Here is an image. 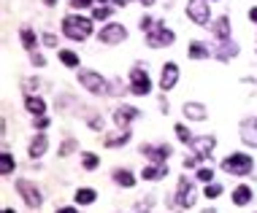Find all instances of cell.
Returning <instances> with one entry per match:
<instances>
[{"instance_id": "8992f818", "label": "cell", "mask_w": 257, "mask_h": 213, "mask_svg": "<svg viewBox=\"0 0 257 213\" xmlns=\"http://www.w3.org/2000/svg\"><path fill=\"white\" fill-rule=\"evenodd\" d=\"M187 14L192 19L195 24H200V27H208V3L206 0H190L187 3Z\"/></svg>"}, {"instance_id": "1f68e13d", "label": "cell", "mask_w": 257, "mask_h": 213, "mask_svg": "<svg viewBox=\"0 0 257 213\" xmlns=\"http://www.w3.org/2000/svg\"><path fill=\"white\" fill-rule=\"evenodd\" d=\"M111 8H106V5H98L95 11H92V19H108Z\"/></svg>"}, {"instance_id": "b9f144b4", "label": "cell", "mask_w": 257, "mask_h": 213, "mask_svg": "<svg viewBox=\"0 0 257 213\" xmlns=\"http://www.w3.org/2000/svg\"><path fill=\"white\" fill-rule=\"evenodd\" d=\"M57 213H76V208H60Z\"/></svg>"}, {"instance_id": "83f0119b", "label": "cell", "mask_w": 257, "mask_h": 213, "mask_svg": "<svg viewBox=\"0 0 257 213\" xmlns=\"http://www.w3.org/2000/svg\"><path fill=\"white\" fill-rule=\"evenodd\" d=\"M152 205H154V197H146V200H141V203L136 205V213H149V211H152Z\"/></svg>"}, {"instance_id": "9c48e42d", "label": "cell", "mask_w": 257, "mask_h": 213, "mask_svg": "<svg viewBox=\"0 0 257 213\" xmlns=\"http://www.w3.org/2000/svg\"><path fill=\"white\" fill-rule=\"evenodd\" d=\"M176 203H179L182 208H192V205H195V186H192V181H187V178H182V181H179Z\"/></svg>"}, {"instance_id": "6da1fadb", "label": "cell", "mask_w": 257, "mask_h": 213, "mask_svg": "<svg viewBox=\"0 0 257 213\" xmlns=\"http://www.w3.org/2000/svg\"><path fill=\"white\" fill-rule=\"evenodd\" d=\"M62 32L68 38H74V41H84V38H90V32H92V22L84 19V16L70 14V16L62 19Z\"/></svg>"}, {"instance_id": "836d02e7", "label": "cell", "mask_w": 257, "mask_h": 213, "mask_svg": "<svg viewBox=\"0 0 257 213\" xmlns=\"http://www.w3.org/2000/svg\"><path fill=\"white\" fill-rule=\"evenodd\" d=\"M152 27H154V19H152V16H144V19H141V30L149 32Z\"/></svg>"}, {"instance_id": "3957f363", "label": "cell", "mask_w": 257, "mask_h": 213, "mask_svg": "<svg viewBox=\"0 0 257 213\" xmlns=\"http://www.w3.org/2000/svg\"><path fill=\"white\" fill-rule=\"evenodd\" d=\"M78 81H82V86L90 89L92 95H106L108 92L106 78H103L100 73H95V70H78Z\"/></svg>"}, {"instance_id": "f546056e", "label": "cell", "mask_w": 257, "mask_h": 213, "mask_svg": "<svg viewBox=\"0 0 257 213\" xmlns=\"http://www.w3.org/2000/svg\"><path fill=\"white\" fill-rule=\"evenodd\" d=\"M212 178H214L212 168H200V170H198V181H203V184H212Z\"/></svg>"}, {"instance_id": "30bf717a", "label": "cell", "mask_w": 257, "mask_h": 213, "mask_svg": "<svg viewBox=\"0 0 257 213\" xmlns=\"http://www.w3.org/2000/svg\"><path fill=\"white\" fill-rule=\"evenodd\" d=\"M124 38H128V30H124L122 24H106V27L100 30V41L103 43H122Z\"/></svg>"}, {"instance_id": "4fadbf2b", "label": "cell", "mask_w": 257, "mask_h": 213, "mask_svg": "<svg viewBox=\"0 0 257 213\" xmlns=\"http://www.w3.org/2000/svg\"><path fill=\"white\" fill-rule=\"evenodd\" d=\"M241 141L257 149V116L244 119V122H241Z\"/></svg>"}, {"instance_id": "cb8c5ba5", "label": "cell", "mask_w": 257, "mask_h": 213, "mask_svg": "<svg viewBox=\"0 0 257 213\" xmlns=\"http://www.w3.org/2000/svg\"><path fill=\"white\" fill-rule=\"evenodd\" d=\"M114 181H116V184H120V186H124V189H130V186H133V184H136V178H133V176H130V173H128V170H116V173H114Z\"/></svg>"}, {"instance_id": "ab89813d", "label": "cell", "mask_w": 257, "mask_h": 213, "mask_svg": "<svg viewBox=\"0 0 257 213\" xmlns=\"http://www.w3.org/2000/svg\"><path fill=\"white\" fill-rule=\"evenodd\" d=\"M30 57H32V62H36V65H44V57H41V54H36V51H30Z\"/></svg>"}, {"instance_id": "d6a6232c", "label": "cell", "mask_w": 257, "mask_h": 213, "mask_svg": "<svg viewBox=\"0 0 257 213\" xmlns=\"http://www.w3.org/2000/svg\"><path fill=\"white\" fill-rule=\"evenodd\" d=\"M220 195H222L220 184H206V197H220Z\"/></svg>"}, {"instance_id": "c3c4849f", "label": "cell", "mask_w": 257, "mask_h": 213, "mask_svg": "<svg viewBox=\"0 0 257 213\" xmlns=\"http://www.w3.org/2000/svg\"><path fill=\"white\" fill-rule=\"evenodd\" d=\"M100 3H103V0H100Z\"/></svg>"}, {"instance_id": "8d00e7d4", "label": "cell", "mask_w": 257, "mask_h": 213, "mask_svg": "<svg viewBox=\"0 0 257 213\" xmlns=\"http://www.w3.org/2000/svg\"><path fill=\"white\" fill-rule=\"evenodd\" d=\"M74 146H76L74 141H65V146H62V149H60V154L65 157V154H68V151H70V149H74Z\"/></svg>"}, {"instance_id": "f35d334b", "label": "cell", "mask_w": 257, "mask_h": 213, "mask_svg": "<svg viewBox=\"0 0 257 213\" xmlns=\"http://www.w3.org/2000/svg\"><path fill=\"white\" fill-rule=\"evenodd\" d=\"M46 127H49V119H46V116H38V130H46Z\"/></svg>"}, {"instance_id": "484cf974", "label": "cell", "mask_w": 257, "mask_h": 213, "mask_svg": "<svg viewBox=\"0 0 257 213\" xmlns=\"http://www.w3.org/2000/svg\"><path fill=\"white\" fill-rule=\"evenodd\" d=\"M95 192H92V189H78L76 192V203L78 205H92V203H95Z\"/></svg>"}, {"instance_id": "277c9868", "label": "cell", "mask_w": 257, "mask_h": 213, "mask_svg": "<svg viewBox=\"0 0 257 213\" xmlns=\"http://www.w3.org/2000/svg\"><path fill=\"white\" fill-rule=\"evenodd\" d=\"M146 43L152 46V49H162V46H170L174 43V32L166 30V24H157L146 32Z\"/></svg>"}, {"instance_id": "7c38bea8", "label": "cell", "mask_w": 257, "mask_h": 213, "mask_svg": "<svg viewBox=\"0 0 257 213\" xmlns=\"http://www.w3.org/2000/svg\"><path fill=\"white\" fill-rule=\"evenodd\" d=\"M138 116H141V111L133 108V105H122V108L114 111V122L120 124L122 130H128V124L133 122V119H138Z\"/></svg>"}, {"instance_id": "4dcf8cb0", "label": "cell", "mask_w": 257, "mask_h": 213, "mask_svg": "<svg viewBox=\"0 0 257 213\" xmlns=\"http://www.w3.org/2000/svg\"><path fill=\"white\" fill-rule=\"evenodd\" d=\"M176 135H179V141H184V143L192 141V135H190V130L184 127V124H176Z\"/></svg>"}, {"instance_id": "d6986e66", "label": "cell", "mask_w": 257, "mask_h": 213, "mask_svg": "<svg viewBox=\"0 0 257 213\" xmlns=\"http://www.w3.org/2000/svg\"><path fill=\"white\" fill-rule=\"evenodd\" d=\"M130 141V132L128 130H120L116 135H106L103 138V143L108 146V149H114V146H122V143H128Z\"/></svg>"}, {"instance_id": "9a60e30c", "label": "cell", "mask_w": 257, "mask_h": 213, "mask_svg": "<svg viewBox=\"0 0 257 213\" xmlns=\"http://www.w3.org/2000/svg\"><path fill=\"white\" fill-rule=\"evenodd\" d=\"M46 146H49V141H46V135H36L30 143V159H41L46 154Z\"/></svg>"}, {"instance_id": "ffe728a7", "label": "cell", "mask_w": 257, "mask_h": 213, "mask_svg": "<svg viewBox=\"0 0 257 213\" xmlns=\"http://www.w3.org/2000/svg\"><path fill=\"white\" fill-rule=\"evenodd\" d=\"M162 176H168V168H166V165H152V168L144 170V178H146V181H160Z\"/></svg>"}, {"instance_id": "ac0fdd59", "label": "cell", "mask_w": 257, "mask_h": 213, "mask_svg": "<svg viewBox=\"0 0 257 213\" xmlns=\"http://www.w3.org/2000/svg\"><path fill=\"white\" fill-rule=\"evenodd\" d=\"M24 108H28L32 116H44L46 105H44V100H41V97H32V95H30L28 100H24Z\"/></svg>"}, {"instance_id": "7dc6e473", "label": "cell", "mask_w": 257, "mask_h": 213, "mask_svg": "<svg viewBox=\"0 0 257 213\" xmlns=\"http://www.w3.org/2000/svg\"><path fill=\"white\" fill-rule=\"evenodd\" d=\"M203 213H216V211H203Z\"/></svg>"}, {"instance_id": "ee69618b", "label": "cell", "mask_w": 257, "mask_h": 213, "mask_svg": "<svg viewBox=\"0 0 257 213\" xmlns=\"http://www.w3.org/2000/svg\"><path fill=\"white\" fill-rule=\"evenodd\" d=\"M141 3H144V5H154V0H141Z\"/></svg>"}, {"instance_id": "ba28073f", "label": "cell", "mask_w": 257, "mask_h": 213, "mask_svg": "<svg viewBox=\"0 0 257 213\" xmlns=\"http://www.w3.org/2000/svg\"><path fill=\"white\" fill-rule=\"evenodd\" d=\"M190 146H192L195 157H200V159H208V157H212V151H214V146H216V138H214V135L192 138V141H190Z\"/></svg>"}, {"instance_id": "bcb514c9", "label": "cell", "mask_w": 257, "mask_h": 213, "mask_svg": "<svg viewBox=\"0 0 257 213\" xmlns=\"http://www.w3.org/2000/svg\"><path fill=\"white\" fill-rule=\"evenodd\" d=\"M3 213H16V211H11V208H8V211H3Z\"/></svg>"}, {"instance_id": "e575fe53", "label": "cell", "mask_w": 257, "mask_h": 213, "mask_svg": "<svg viewBox=\"0 0 257 213\" xmlns=\"http://www.w3.org/2000/svg\"><path fill=\"white\" fill-rule=\"evenodd\" d=\"M44 43H46V46H54V49H57V35H54V32H46V35H44Z\"/></svg>"}, {"instance_id": "8fae6325", "label": "cell", "mask_w": 257, "mask_h": 213, "mask_svg": "<svg viewBox=\"0 0 257 213\" xmlns=\"http://www.w3.org/2000/svg\"><path fill=\"white\" fill-rule=\"evenodd\" d=\"M141 154H146L154 165H166L170 157V146H141Z\"/></svg>"}, {"instance_id": "5bb4252c", "label": "cell", "mask_w": 257, "mask_h": 213, "mask_svg": "<svg viewBox=\"0 0 257 213\" xmlns=\"http://www.w3.org/2000/svg\"><path fill=\"white\" fill-rule=\"evenodd\" d=\"M176 81H179V68H176V62H168V65H162V76H160V86L162 89H174Z\"/></svg>"}, {"instance_id": "52a82bcc", "label": "cell", "mask_w": 257, "mask_h": 213, "mask_svg": "<svg viewBox=\"0 0 257 213\" xmlns=\"http://www.w3.org/2000/svg\"><path fill=\"white\" fill-rule=\"evenodd\" d=\"M16 192L22 195V200L30 205V208H41V203H44V197H41V192L36 189L30 181H24V178H19L16 181Z\"/></svg>"}, {"instance_id": "74e56055", "label": "cell", "mask_w": 257, "mask_h": 213, "mask_svg": "<svg viewBox=\"0 0 257 213\" xmlns=\"http://www.w3.org/2000/svg\"><path fill=\"white\" fill-rule=\"evenodd\" d=\"M90 127H95V130H103V119H90Z\"/></svg>"}, {"instance_id": "2e32d148", "label": "cell", "mask_w": 257, "mask_h": 213, "mask_svg": "<svg viewBox=\"0 0 257 213\" xmlns=\"http://www.w3.org/2000/svg\"><path fill=\"white\" fill-rule=\"evenodd\" d=\"M184 116L195 119V122H203V119H206V108H203L200 103H184Z\"/></svg>"}, {"instance_id": "e0dca14e", "label": "cell", "mask_w": 257, "mask_h": 213, "mask_svg": "<svg viewBox=\"0 0 257 213\" xmlns=\"http://www.w3.org/2000/svg\"><path fill=\"white\" fill-rule=\"evenodd\" d=\"M212 27H214V35L220 38V41H228V38H230V22H228V16L216 19Z\"/></svg>"}, {"instance_id": "5b68a950", "label": "cell", "mask_w": 257, "mask_h": 213, "mask_svg": "<svg viewBox=\"0 0 257 213\" xmlns=\"http://www.w3.org/2000/svg\"><path fill=\"white\" fill-rule=\"evenodd\" d=\"M130 92H133V95H149V92H152L149 73L144 68H133V70H130Z\"/></svg>"}, {"instance_id": "7402d4cb", "label": "cell", "mask_w": 257, "mask_h": 213, "mask_svg": "<svg viewBox=\"0 0 257 213\" xmlns=\"http://www.w3.org/2000/svg\"><path fill=\"white\" fill-rule=\"evenodd\" d=\"M14 157L8 154V151H3V154H0V173H3V176H11V173H14Z\"/></svg>"}, {"instance_id": "44dd1931", "label": "cell", "mask_w": 257, "mask_h": 213, "mask_svg": "<svg viewBox=\"0 0 257 213\" xmlns=\"http://www.w3.org/2000/svg\"><path fill=\"white\" fill-rule=\"evenodd\" d=\"M249 200H252V189H249V186H238V189L233 192V203L236 205H246Z\"/></svg>"}, {"instance_id": "d590c367", "label": "cell", "mask_w": 257, "mask_h": 213, "mask_svg": "<svg viewBox=\"0 0 257 213\" xmlns=\"http://www.w3.org/2000/svg\"><path fill=\"white\" fill-rule=\"evenodd\" d=\"M70 5H76V8H87V5H92V0H70Z\"/></svg>"}, {"instance_id": "4316f807", "label": "cell", "mask_w": 257, "mask_h": 213, "mask_svg": "<svg viewBox=\"0 0 257 213\" xmlns=\"http://www.w3.org/2000/svg\"><path fill=\"white\" fill-rule=\"evenodd\" d=\"M60 59H62V65H68V68H78V54H74V51L62 49L60 51Z\"/></svg>"}, {"instance_id": "7a4b0ae2", "label": "cell", "mask_w": 257, "mask_h": 213, "mask_svg": "<svg viewBox=\"0 0 257 213\" xmlns=\"http://www.w3.org/2000/svg\"><path fill=\"white\" fill-rule=\"evenodd\" d=\"M222 170L230 176H246L252 170V157L249 154H230L228 159H222Z\"/></svg>"}, {"instance_id": "7bdbcfd3", "label": "cell", "mask_w": 257, "mask_h": 213, "mask_svg": "<svg viewBox=\"0 0 257 213\" xmlns=\"http://www.w3.org/2000/svg\"><path fill=\"white\" fill-rule=\"evenodd\" d=\"M114 3H116V5H128L130 0H114Z\"/></svg>"}, {"instance_id": "60d3db41", "label": "cell", "mask_w": 257, "mask_h": 213, "mask_svg": "<svg viewBox=\"0 0 257 213\" xmlns=\"http://www.w3.org/2000/svg\"><path fill=\"white\" fill-rule=\"evenodd\" d=\"M249 19H252V22H257V8H252V11H249Z\"/></svg>"}, {"instance_id": "603a6c76", "label": "cell", "mask_w": 257, "mask_h": 213, "mask_svg": "<svg viewBox=\"0 0 257 213\" xmlns=\"http://www.w3.org/2000/svg\"><path fill=\"white\" fill-rule=\"evenodd\" d=\"M19 35H22V43H24V49L28 51H36V32H32L30 27H22V32H19Z\"/></svg>"}, {"instance_id": "d4e9b609", "label": "cell", "mask_w": 257, "mask_h": 213, "mask_svg": "<svg viewBox=\"0 0 257 213\" xmlns=\"http://www.w3.org/2000/svg\"><path fill=\"white\" fill-rule=\"evenodd\" d=\"M190 57H192V59L208 57V46H206V43H200V41H195L192 46H190Z\"/></svg>"}, {"instance_id": "f1b7e54d", "label": "cell", "mask_w": 257, "mask_h": 213, "mask_svg": "<svg viewBox=\"0 0 257 213\" xmlns=\"http://www.w3.org/2000/svg\"><path fill=\"white\" fill-rule=\"evenodd\" d=\"M82 165H84V170H95V168H98V157H95V154H84Z\"/></svg>"}, {"instance_id": "f6af8a7d", "label": "cell", "mask_w": 257, "mask_h": 213, "mask_svg": "<svg viewBox=\"0 0 257 213\" xmlns=\"http://www.w3.org/2000/svg\"><path fill=\"white\" fill-rule=\"evenodd\" d=\"M44 3H46V5H54V3H57V0H44Z\"/></svg>"}]
</instances>
